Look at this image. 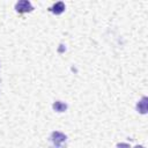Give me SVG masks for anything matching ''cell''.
<instances>
[{"label": "cell", "instance_id": "7a4b0ae2", "mask_svg": "<svg viewBox=\"0 0 148 148\" xmlns=\"http://www.w3.org/2000/svg\"><path fill=\"white\" fill-rule=\"evenodd\" d=\"M66 139H67V136H66L64 133L58 132V131L52 132V134H51V141L53 142V145H54L56 147H60V146L66 141Z\"/></svg>", "mask_w": 148, "mask_h": 148}, {"label": "cell", "instance_id": "52a82bcc", "mask_svg": "<svg viewBox=\"0 0 148 148\" xmlns=\"http://www.w3.org/2000/svg\"><path fill=\"white\" fill-rule=\"evenodd\" d=\"M134 148H145V147H143V146H139V145H138V146H135Z\"/></svg>", "mask_w": 148, "mask_h": 148}, {"label": "cell", "instance_id": "3957f363", "mask_svg": "<svg viewBox=\"0 0 148 148\" xmlns=\"http://www.w3.org/2000/svg\"><path fill=\"white\" fill-rule=\"evenodd\" d=\"M148 98L146 96H143L138 103H136V111L142 113V114H146L147 113V110H148Z\"/></svg>", "mask_w": 148, "mask_h": 148}, {"label": "cell", "instance_id": "5b68a950", "mask_svg": "<svg viewBox=\"0 0 148 148\" xmlns=\"http://www.w3.org/2000/svg\"><path fill=\"white\" fill-rule=\"evenodd\" d=\"M52 108L54 111L57 112H65L67 110V104L61 102V101H56L53 104H52Z\"/></svg>", "mask_w": 148, "mask_h": 148}, {"label": "cell", "instance_id": "8992f818", "mask_svg": "<svg viewBox=\"0 0 148 148\" xmlns=\"http://www.w3.org/2000/svg\"><path fill=\"white\" fill-rule=\"evenodd\" d=\"M117 148H131V147L127 143H118L117 145Z\"/></svg>", "mask_w": 148, "mask_h": 148}, {"label": "cell", "instance_id": "6da1fadb", "mask_svg": "<svg viewBox=\"0 0 148 148\" xmlns=\"http://www.w3.org/2000/svg\"><path fill=\"white\" fill-rule=\"evenodd\" d=\"M34 9L30 1L28 0H20L15 3V10L20 14H24V13H29Z\"/></svg>", "mask_w": 148, "mask_h": 148}, {"label": "cell", "instance_id": "277c9868", "mask_svg": "<svg viewBox=\"0 0 148 148\" xmlns=\"http://www.w3.org/2000/svg\"><path fill=\"white\" fill-rule=\"evenodd\" d=\"M65 3L62 2V1H58V2H56L53 6H51L50 8H49V10L51 12V13H53V14H56V15H60L61 13H64L65 12Z\"/></svg>", "mask_w": 148, "mask_h": 148}]
</instances>
